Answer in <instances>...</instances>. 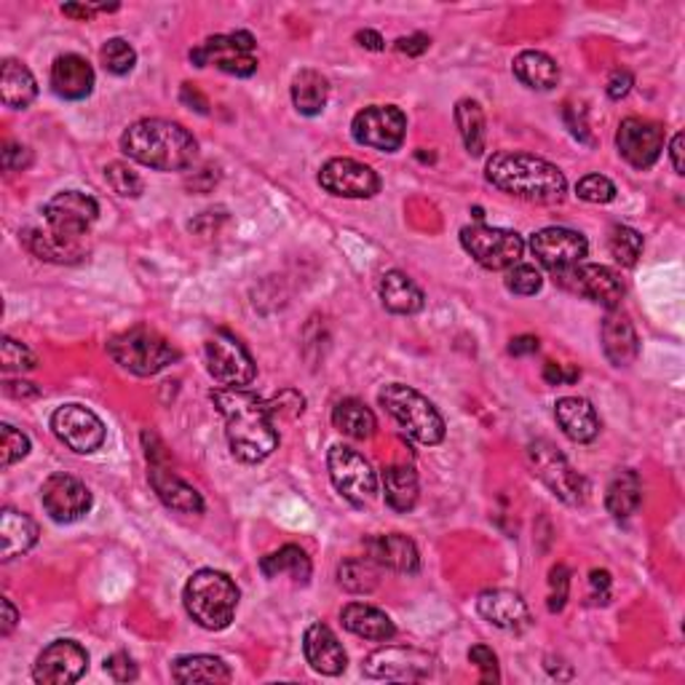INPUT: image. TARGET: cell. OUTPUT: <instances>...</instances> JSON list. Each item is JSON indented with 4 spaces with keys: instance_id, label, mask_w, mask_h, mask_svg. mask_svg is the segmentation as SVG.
<instances>
[{
    "instance_id": "obj_61",
    "label": "cell",
    "mask_w": 685,
    "mask_h": 685,
    "mask_svg": "<svg viewBox=\"0 0 685 685\" xmlns=\"http://www.w3.org/2000/svg\"><path fill=\"white\" fill-rule=\"evenodd\" d=\"M180 100L186 102V105H196V110H199V113H207L209 110V102H207V97L201 95L199 89H196V86H190V83H182V91H180Z\"/></svg>"
},
{
    "instance_id": "obj_38",
    "label": "cell",
    "mask_w": 685,
    "mask_h": 685,
    "mask_svg": "<svg viewBox=\"0 0 685 685\" xmlns=\"http://www.w3.org/2000/svg\"><path fill=\"white\" fill-rule=\"evenodd\" d=\"M643 498V485L632 469H622L614 474L608 490H605V509L610 512V517L627 519L629 514L637 512Z\"/></svg>"
},
{
    "instance_id": "obj_12",
    "label": "cell",
    "mask_w": 685,
    "mask_h": 685,
    "mask_svg": "<svg viewBox=\"0 0 685 685\" xmlns=\"http://www.w3.org/2000/svg\"><path fill=\"white\" fill-rule=\"evenodd\" d=\"M528 460L538 479L549 487L559 500L568 506H578L584 500V479L582 474L573 471L568 458L557 450L549 439H536L528 445Z\"/></svg>"
},
{
    "instance_id": "obj_11",
    "label": "cell",
    "mask_w": 685,
    "mask_h": 685,
    "mask_svg": "<svg viewBox=\"0 0 685 685\" xmlns=\"http://www.w3.org/2000/svg\"><path fill=\"white\" fill-rule=\"evenodd\" d=\"M351 135L378 153H397L407 137V118L397 105H370L354 116Z\"/></svg>"
},
{
    "instance_id": "obj_58",
    "label": "cell",
    "mask_w": 685,
    "mask_h": 685,
    "mask_svg": "<svg viewBox=\"0 0 685 685\" xmlns=\"http://www.w3.org/2000/svg\"><path fill=\"white\" fill-rule=\"evenodd\" d=\"M0 608H3V618H0V637H9L11 632H14V627H17L19 614H17L14 603H11L9 597H6L3 603H0Z\"/></svg>"
},
{
    "instance_id": "obj_30",
    "label": "cell",
    "mask_w": 685,
    "mask_h": 685,
    "mask_svg": "<svg viewBox=\"0 0 685 685\" xmlns=\"http://www.w3.org/2000/svg\"><path fill=\"white\" fill-rule=\"evenodd\" d=\"M340 622L351 635L365 637V641L386 643L397 635V627L380 608H373L367 603H348L340 610Z\"/></svg>"
},
{
    "instance_id": "obj_31",
    "label": "cell",
    "mask_w": 685,
    "mask_h": 685,
    "mask_svg": "<svg viewBox=\"0 0 685 685\" xmlns=\"http://www.w3.org/2000/svg\"><path fill=\"white\" fill-rule=\"evenodd\" d=\"M380 300H384L386 311L399 316H413L424 308V292L415 285L407 274L401 271H386L378 281Z\"/></svg>"
},
{
    "instance_id": "obj_6",
    "label": "cell",
    "mask_w": 685,
    "mask_h": 685,
    "mask_svg": "<svg viewBox=\"0 0 685 685\" xmlns=\"http://www.w3.org/2000/svg\"><path fill=\"white\" fill-rule=\"evenodd\" d=\"M108 354L118 367L140 378L158 375L180 359V351L163 335L148 327H131L127 332H118L108 343Z\"/></svg>"
},
{
    "instance_id": "obj_48",
    "label": "cell",
    "mask_w": 685,
    "mask_h": 685,
    "mask_svg": "<svg viewBox=\"0 0 685 685\" xmlns=\"http://www.w3.org/2000/svg\"><path fill=\"white\" fill-rule=\"evenodd\" d=\"M0 361H3L6 373H30L36 370L38 365L36 354H32L24 343H19L14 338L0 340Z\"/></svg>"
},
{
    "instance_id": "obj_35",
    "label": "cell",
    "mask_w": 685,
    "mask_h": 685,
    "mask_svg": "<svg viewBox=\"0 0 685 685\" xmlns=\"http://www.w3.org/2000/svg\"><path fill=\"white\" fill-rule=\"evenodd\" d=\"M380 483H384L386 493V504L391 506L394 512H413L415 504H418L420 496V485H418V474H415L410 466H384L380 469Z\"/></svg>"
},
{
    "instance_id": "obj_47",
    "label": "cell",
    "mask_w": 685,
    "mask_h": 685,
    "mask_svg": "<svg viewBox=\"0 0 685 685\" xmlns=\"http://www.w3.org/2000/svg\"><path fill=\"white\" fill-rule=\"evenodd\" d=\"M506 289L514 295H523V298H530L542 289L544 279L538 274L536 266H528V262H517V266L506 268Z\"/></svg>"
},
{
    "instance_id": "obj_60",
    "label": "cell",
    "mask_w": 685,
    "mask_h": 685,
    "mask_svg": "<svg viewBox=\"0 0 685 685\" xmlns=\"http://www.w3.org/2000/svg\"><path fill=\"white\" fill-rule=\"evenodd\" d=\"M536 351H538V338H533V335H519V338H514L509 343L512 357H528V354Z\"/></svg>"
},
{
    "instance_id": "obj_9",
    "label": "cell",
    "mask_w": 685,
    "mask_h": 685,
    "mask_svg": "<svg viewBox=\"0 0 685 685\" xmlns=\"http://www.w3.org/2000/svg\"><path fill=\"white\" fill-rule=\"evenodd\" d=\"M460 244L487 271H506V268L517 266L525 252V241L517 230L490 228L483 222L460 230Z\"/></svg>"
},
{
    "instance_id": "obj_43",
    "label": "cell",
    "mask_w": 685,
    "mask_h": 685,
    "mask_svg": "<svg viewBox=\"0 0 685 685\" xmlns=\"http://www.w3.org/2000/svg\"><path fill=\"white\" fill-rule=\"evenodd\" d=\"M608 249L618 266L632 268L637 262V257L643 255V236L629 226H614L608 236Z\"/></svg>"
},
{
    "instance_id": "obj_50",
    "label": "cell",
    "mask_w": 685,
    "mask_h": 685,
    "mask_svg": "<svg viewBox=\"0 0 685 685\" xmlns=\"http://www.w3.org/2000/svg\"><path fill=\"white\" fill-rule=\"evenodd\" d=\"M570 595V573L565 565H555L549 573V610L552 614H559L568 603Z\"/></svg>"
},
{
    "instance_id": "obj_62",
    "label": "cell",
    "mask_w": 685,
    "mask_h": 685,
    "mask_svg": "<svg viewBox=\"0 0 685 685\" xmlns=\"http://www.w3.org/2000/svg\"><path fill=\"white\" fill-rule=\"evenodd\" d=\"M357 43L361 46V49H370V51H384L386 49V41L380 38V32H375V30H359Z\"/></svg>"
},
{
    "instance_id": "obj_20",
    "label": "cell",
    "mask_w": 685,
    "mask_h": 685,
    "mask_svg": "<svg viewBox=\"0 0 685 685\" xmlns=\"http://www.w3.org/2000/svg\"><path fill=\"white\" fill-rule=\"evenodd\" d=\"M89 669V654L76 641H54L38 656L32 677L41 685H70L81 681Z\"/></svg>"
},
{
    "instance_id": "obj_2",
    "label": "cell",
    "mask_w": 685,
    "mask_h": 685,
    "mask_svg": "<svg viewBox=\"0 0 685 685\" xmlns=\"http://www.w3.org/2000/svg\"><path fill=\"white\" fill-rule=\"evenodd\" d=\"M485 177L493 188L533 203H559L568 190V180L555 163L519 150L493 153L485 163Z\"/></svg>"
},
{
    "instance_id": "obj_27",
    "label": "cell",
    "mask_w": 685,
    "mask_h": 685,
    "mask_svg": "<svg viewBox=\"0 0 685 685\" xmlns=\"http://www.w3.org/2000/svg\"><path fill=\"white\" fill-rule=\"evenodd\" d=\"M603 351L614 367H629L641 354L635 325L618 308H610L603 319Z\"/></svg>"
},
{
    "instance_id": "obj_49",
    "label": "cell",
    "mask_w": 685,
    "mask_h": 685,
    "mask_svg": "<svg viewBox=\"0 0 685 685\" xmlns=\"http://www.w3.org/2000/svg\"><path fill=\"white\" fill-rule=\"evenodd\" d=\"M576 193L586 203H610L616 199V186L603 175H586L578 180Z\"/></svg>"
},
{
    "instance_id": "obj_22",
    "label": "cell",
    "mask_w": 685,
    "mask_h": 685,
    "mask_svg": "<svg viewBox=\"0 0 685 685\" xmlns=\"http://www.w3.org/2000/svg\"><path fill=\"white\" fill-rule=\"evenodd\" d=\"M530 249L544 268H549L552 274H559L565 268L584 262L586 252H589V244H586L578 230L542 228L538 234L530 236Z\"/></svg>"
},
{
    "instance_id": "obj_45",
    "label": "cell",
    "mask_w": 685,
    "mask_h": 685,
    "mask_svg": "<svg viewBox=\"0 0 685 685\" xmlns=\"http://www.w3.org/2000/svg\"><path fill=\"white\" fill-rule=\"evenodd\" d=\"M28 453H30L28 434H22L19 428L9 424L0 426V464H3V469H11V466L19 464V460L28 458Z\"/></svg>"
},
{
    "instance_id": "obj_54",
    "label": "cell",
    "mask_w": 685,
    "mask_h": 685,
    "mask_svg": "<svg viewBox=\"0 0 685 685\" xmlns=\"http://www.w3.org/2000/svg\"><path fill=\"white\" fill-rule=\"evenodd\" d=\"M576 367H565V365H555V361H546L544 367V380L549 386H563V384H573V380H578Z\"/></svg>"
},
{
    "instance_id": "obj_55",
    "label": "cell",
    "mask_w": 685,
    "mask_h": 685,
    "mask_svg": "<svg viewBox=\"0 0 685 685\" xmlns=\"http://www.w3.org/2000/svg\"><path fill=\"white\" fill-rule=\"evenodd\" d=\"M428 46H431V38L424 36V32H415V36L399 38L397 51H401V54H407V57H420V54H426Z\"/></svg>"
},
{
    "instance_id": "obj_18",
    "label": "cell",
    "mask_w": 685,
    "mask_h": 685,
    "mask_svg": "<svg viewBox=\"0 0 685 685\" xmlns=\"http://www.w3.org/2000/svg\"><path fill=\"white\" fill-rule=\"evenodd\" d=\"M319 186L340 199H373L380 193V177L354 158H329L319 169Z\"/></svg>"
},
{
    "instance_id": "obj_51",
    "label": "cell",
    "mask_w": 685,
    "mask_h": 685,
    "mask_svg": "<svg viewBox=\"0 0 685 685\" xmlns=\"http://www.w3.org/2000/svg\"><path fill=\"white\" fill-rule=\"evenodd\" d=\"M469 662L479 669V677H483V683L490 685V683L500 681L498 656L493 654V648H487V645H474V648L469 651Z\"/></svg>"
},
{
    "instance_id": "obj_59",
    "label": "cell",
    "mask_w": 685,
    "mask_h": 685,
    "mask_svg": "<svg viewBox=\"0 0 685 685\" xmlns=\"http://www.w3.org/2000/svg\"><path fill=\"white\" fill-rule=\"evenodd\" d=\"M62 14L72 17V19H81V22H91L95 14H100V6H86V3H64L62 6Z\"/></svg>"
},
{
    "instance_id": "obj_25",
    "label": "cell",
    "mask_w": 685,
    "mask_h": 685,
    "mask_svg": "<svg viewBox=\"0 0 685 685\" xmlns=\"http://www.w3.org/2000/svg\"><path fill=\"white\" fill-rule=\"evenodd\" d=\"M302 654H306V662L316 672H321V675L335 677L348 667L346 651H343L338 635L327 624H311L306 629V635H302Z\"/></svg>"
},
{
    "instance_id": "obj_21",
    "label": "cell",
    "mask_w": 685,
    "mask_h": 685,
    "mask_svg": "<svg viewBox=\"0 0 685 685\" xmlns=\"http://www.w3.org/2000/svg\"><path fill=\"white\" fill-rule=\"evenodd\" d=\"M43 509L54 523L70 525L86 517L91 509V493L72 474H51L41 487Z\"/></svg>"
},
{
    "instance_id": "obj_7",
    "label": "cell",
    "mask_w": 685,
    "mask_h": 685,
    "mask_svg": "<svg viewBox=\"0 0 685 685\" xmlns=\"http://www.w3.org/2000/svg\"><path fill=\"white\" fill-rule=\"evenodd\" d=\"M203 361H207V373L222 388H247L252 386L257 375L252 354L226 329H217L212 338L203 343Z\"/></svg>"
},
{
    "instance_id": "obj_14",
    "label": "cell",
    "mask_w": 685,
    "mask_h": 685,
    "mask_svg": "<svg viewBox=\"0 0 685 685\" xmlns=\"http://www.w3.org/2000/svg\"><path fill=\"white\" fill-rule=\"evenodd\" d=\"M51 431L68 450L78 456H91L105 445L108 428L100 420V415L91 413L83 405H62L51 415Z\"/></svg>"
},
{
    "instance_id": "obj_33",
    "label": "cell",
    "mask_w": 685,
    "mask_h": 685,
    "mask_svg": "<svg viewBox=\"0 0 685 685\" xmlns=\"http://www.w3.org/2000/svg\"><path fill=\"white\" fill-rule=\"evenodd\" d=\"M36 95H38V83L28 64L17 62V59H6L3 70H0V100H3L6 108L11 110L30 108Z\"/></svg>"
},
{
    "instance_id": "obj_10",
    "label": "cell",
    "mask_w": 685,
    "mask_h": 685,
    "mask_svg": "<svg viewBox=\"0 0 685 685\" xmlns=\"http://www.w3.org/2000/svg\"><path fill=\"white\" fill-rule=\"evenodd\" d=\"M327 469L335 490L354 506L367 504L378 493V474L370 460L348 445H332L327 453Z\"/></svg>"
},
{
    "instance_id": "obj_5",
    "label": "cell",
    "mask_w": 685,
    "mask_h": 685,
    "mask_svg": "<svg viewBox=\"0 0 685 685\" xmlns=\"http://www.w3.org/2000/svg\"><path fill=\"white\" fill-rule=\"evenodd\" d=\"M378 401L397 420L401 431L420 445H439L445 439V418L431 399L407 384H388L380 388Z\"/></svg>"
},
{
    "instance_id": "obj_57",
    "label": "cell",
    "mask_w": 685,
    "mask_h": 685,
    "mask_svg": "<svg viewBox=\"0 0 685 685\" xmlns=\"http://www.w3.org/2000/svg\"><path fill=\"white\" fill-rule=\"evenodd\" d=\"M3 391L9 394V397H14V399H36V397H41V391H38V388L32 386V384H24V380H6Z\"/></svg>"
},
{
    "instance_id": "obj_15",
    "label": "cell",
    "mask_w": 685,
    "mask_h": 685,
    "mask_svg": "<svg viewBox=\"0 0 685 685\" xmlns=\"http://www.w3.org/2000/svg\"><path fill=\"white\" fill-rule=\"evenodd\" d=\"M557 281L568 292L582 295L586 300H595L605 308H618L624 298V281L614 268L597 266V262H578V266L565 268V271L555 274Z\"/></svg>"
},
{
    "instance_id": "obj_42",
    "label": "cell",
    "mask_w": 685,
    "mask_h": 685,
    "mask_svg": "<svg viewBox=\"0 0 685 685\" xmlns=\"http://www.w3.org/2000/svg\"><path fill=\"white\" fill-rule=\"evenodd\" d=\"M378 582V563L370 557H348L338 565V584L351 595H370Z\"/></svg>"
},
{
    "instance_id": "obj_36",
    "label": "cell",
    "mask_w": 685,
    "mask_h": 685,
    "mask_svg": "<svg viewBox=\"0 0 685 685\" xmlns=\"http://www.w3.org/2000/svg\"><path fill=\"white\" fill-rule=\"evenodd\" d=\"M171 677L180 685L193 683H230V667L222 658L196 654V656H180L171 664Z\"/></svg>"
},
{
    "instance_id": "obj_63",
    "label": "cell",
    "mask_w": 685,
    "mask_h": 685,
    "mask_svg": "<svg viewBox=\"0 0 685 685\" xmlns=\"http://www.w3.org/2000/svg\"><path fill=\"white\" fill-rule=\"evenodd\" d=\"M669 156H672V167H675L677 175H685L683 167V135H675V140L669 145Z\"/></svg>"
},
{
    "instance_id": "obj_17",
    "label": "cell",
    "mask_w": 685,
    "mask_h": 685,
    "mask_svg": "<svg viewBox=\"0 0 685 685\" xmlns=\"http://www.w3.org/2000/svg\"><path fill=\"white\" fill-rule=\"evenodd\" d=\"M46 226L54 234L72 236V239H83L95 220L100 217V203L81 190H62L54 199L46 201L43 207Z\"/></svg>"
},
{
    "instance_id": "obj_24",
    "label": "cell",
    "mask_w": 685,
    "mask_h": 685,
    "mask_svg": "<svg viewBox=\"0 0 685 685\" xmlns=\"http://www.w3.org/2000/svg\"><path fill=\"white\" fill-rule=\"evenodd\" d=\"M367 557L378 563L380 568L405 573V576H415L420 570V555L418 546L405 533H388V536H373L365 542Z\"/></svg>"
},
{
    "instance_id": "obj_32",
    "label": "cell",
    "mask_w": 685,
    "mask_h": 685,
    "mask_svg": "<svg viewBox=\"0 0 685 685\" xmlns=\"http://www.w3.org/2000/svg\"><path fill=\"white\" fill-rule=\"evenodd\" d=\"M86 239V236H83ZM83 239H72V236L54 234V230H28L24 244L36 257L49 262H78L86 257Z\"/></svg>"
},
{
    "instance_id": "obj_26",
    "label": "cell",
    "mask_w": 685,
    "mask_h": 685,
    "mask_svg": "<svg viewBox=\"0 0 685 685\" xmlns=\"http://www.w3.org/2000/svg\"><path fill=\"white\" fill-rule=\"evenodd\" d=\"M95 68L78 54H62L51 64V89L62 100H86L95 91Z\"/></svg>"
},
{
    "instance_id": "obj_13",
    "label": "cell",
    "mask_w": 685,
    "mask_h": 685,
    "mask_svg": "<svg viewBox=\"0 0 685 685\" xmlns=\"http://www.w3.org/2000/svg\"><path fill=\"white\" fill-rule=\"evenodd\" d=\"M361 672L370 681H426L434 672V656L413 645H386L365 658Z\"/></svg>"
},
{
    "instance_id": "obj_64",
    "label": "cell",
    "mask_w": 685,
    "mask_h": 685,
    "mask_svg": "<svg viewBox=\"0 0 685 685\" xmlns=\"http://www.w3.org/2000/svg\"><path fill=\"white\" fill-rule=\"evenodd\" d=\"M589 582H592V589L603 592V597H608V589H610V573L608 570H592Z\"/></svg>"
},
{
    "instance_id": "obj_53",
    "label": "cell",
    "mask_w": 685,
    "mask_h": 685,
    "mask_svg": "<svg viewBox=\"0 0 685 685\" xmlns=\"http://www.w3.org/2000/svg\"><path fill=\"white\" fill-rule=\"evenodd\" d=\"M32 163V153L30 148H24V145H14L9 142L3 148V169L6 171H24Z\"/></svg>"
},
{
    "instance_id": "obj_37",
    "label": "cell",
    "mask_w": 685,
    "mask_h": 685,
    "mask_svg": "<svg viewBox=\"0 0 685 685\" xmlns=\"http://www.w3.org/2000/svg\"><path fill=\"white\" fill-rule=\"evenodd\" d=\"M260 570L266 578L289 576L295 578V584H308V578H311L314 573V565L311 557L306 555V549H300L298 544H287L281 546V549L271 552V555L262 557Z\"/></svg>"
},
{
    "instance_id": "obj_52",
    "label": "cell",
    "mask_w": 685,
    "mask_h": 685,
    "mask_svg": "<svg viewBox=\"0 0 685 685\" xmlns=\"http://www.w3.org/2000/svg\"><path fill=\"white\" fill-rule=\"evenodd\" d=\"M105 672H108L116 683H131V681H137V675H140V672H137L135 658H131L129 654H123V651H118V654L105 658Z\"/></svg>"
},
{
    "instance_id": "obj_40",
    "label": "cell",
    "mask_w": 685,
    "mask_h": 685,
    "mask_svg": "<svg viewBox=\"0 0 685 685\" xmlns=\"http://www.w3.org/2000/svg\"><path fill=\"white\" fill-rule=\"evenodd\" d=\"M332 424L340 434H346V437H351V439H370L373 434L378 431L375 413L359 399L338 401L332 410Z\"/></svg>"
},
{
    "instance_id": "obj_46",
    "label": "cell",
    "mask_w": 685,
    "mask_h": 685,
    "mask_svg": "<svg viewBox=\"0 0 685 685\" xmlns=\"http://www.w3.org/2000/svg\"><path fill=\"white\" fill-rule=\"evenodd\" d=\"M105 180H108V186L113 188V193L121 196V199H137L145 188L140 177H137V171L121 161H113L105 167Z\"/></svg>"
},
{
    "instance_id": "obj_19",
    "label": "cell",
    "mask_w": 685,
    "mask_h": 685,
    "mask_svg": "<svg viewBox=\"0 0 685 685\" xmlns=\"http://www.w3.org/2000/svg\"><path fill=\"white\" fill-rule=\"evenodd\" d=\"M616 148L635 169H651L664 150V129L648 118L629 116L618 123Z\"/></svg>"
},
{
    "instance_id": "obj_23",
    "label": "cell",
    "mask_w": 685,
    "mask_h": 685,
    "mask_svg": "<svg viewBox=\"0 0 685 685\" xmlns=\"http://www.w3.org/2000/svg\"><path fill=\"white\" fill-rule=\"evenodd\" d=\"M477 610L485 622L506 632H525L530 627L528 603L512 589H487L477 599Z\"/></svg>"
},
{
    "instance_id": "obj_8",
    "label": "cell",
    "mask_w": 685,
    "mask_h": 685,
    "mask_svg": "<svg viewBox=\"0 0 685 685\" xmlns=\"http://www.w3.org/2000/svg\"><path fill=\"white\" fill-rule=\"evenodd\" d=\"M255 46V36L247 30L228 32V36H212L196 46V49H190V62H193L196 68L215 64L217 70L228 72V76L249 78L257 70Z\"/></svg>"
},
{
    "instance_id": "obj_34",
    "label": "cell",
    "mask_w": 685,
    "mask_h": 685,
    "mask_svg": "<svg viewBox=\"0 0 685 685\" xmlns=\"http://www.w3.org/2000/svg\"><path fill=\"white\" fill-rule=\"evenodd\" d=\"M512 70L517 81L533 91H552L559 83V68L555 59L536 49L519 51L514 57Z\"/></svg>"
},
{
    "instance_id": "obj_4",
    "label": "cell",
    "mask_w": 685,
    "mask_h": 685,
    "mask_svg": "<svg viewBox=\"0 0 685 685\" xmlns=\"http://www.w3.org/2000/svg\"><path fill=\"white\" fill-rule=\"evenodd\" d=\"M188 616L209 632L230 627L236 608H239V586L228 573L215 568H201L188 578L182 592Z\"/></svg>"
},
{
    "instance_id": "obj_39",
    "label": "cell",
    "mask_w": 685,
    "mask_h": 685,
    "mask_svg": "<svg viewBox=\"0 0 685 685\" xmlns=\"http://www.w3.org/2000/svg\"><path fill=\"white\" fill-rule=\"evenodd\" d=\"M329 83L321 72L300 70L292 81V105L300 116H319L327 108Z\"/></svg>"
},
{
    "instance_id": "obj_1",
    "label": "cell",
    "mask_w": 685,
    "mask_h": 685,
    "mask_svg": "<svg viewBox=\"0 0 685 685\" xmlns=\"http://www.w3.org/2000/svg\"><path fill=\"white\" fill-rule=\"evenodd\" d=\"M212 401L226 420L230 453L244 464H260L279 447V431L268 401L247 388H217Z\"/></svg>"
},
{
    "instance_id": "obj_56",
    "label": "cell",
    "mask_w": 685,
    "mask_h": 685,
    "mask_svg": "<svg viewBox=\"0 0 685 685\" xmlns=\"http://www.w3.org/2000/svg\"><path fill=\"white\" fill-rule=\"evenodd\" d=\"M632 83H635L632 72L616 70L614 76L608 78V97H610V100H624V97H627L632 91Z\"/></svg>"
},
{
    "instance_id": "obj_29",
    "label": "cell",
    "mask_w": 685,
    "mask_h": 685,
    "mask_svg": "<svg viewBox=\"0 0 685 685\" xmlns=\"http://www.w3.org/2000/svg\"><path fill=\"white\" fill-rule=\"evenodd\" d=\"M38 523L28 517L24 512L3 509L0 514V559L11 563V559L30 552L38 544Z\"/></svg>"
},
{
    "instance_id": "obj_16",
    "label": "cell",
    "mask_w": 685,
    "mask_h": 685,
    "mask_svg": "<svg viewBox=\"0 0 685 685\" xmlns=\"http://www.w3.org/2000/svg\"><path fill=\"white\" fill-rule=\"evenodd\" d=\"M150 443H153V450H145L148 453V477L150 485H153L156 496L163 500V504L169 506V509L182 512V514H201L203 512V498L201 493L196 490L193 485H188L186 479L177 477L175 471L169 469V458L167 453H163V447L158 439L150 434Z\"/></svg>"
},
{
    "instance_id": "obj_28",
    "label": "cell",
    "mask_w": 685,
    "mask_h": 685,
    "mask_svg": "<svg viewBox=\"0 0 685 685\" xmlns=\"http://www.w3.org/2000/svg\"><path fill=\"white\" fill-rule=\"evenodd\" d=\"M555 418L565 437L578 445L592 443L599 434V418L589 399L563 397L555 405Z\"/></svg>"
},
{
    "instance_id": "obj_3",
    "label": "cell",
    "mask_w": 685,
    "mask_h": 685,
    "mask_svg": "<svg viewBox=\"0 0 685 685\" xmlns=\"http://www.w3.org/2000/svg\"><path fill=\"white\" fill-rule=\"evenodd\" d=\"M121 150L148 169L182 171L199 156V142L182 123L167 118H140L121 135Z\"/></svg>"
},
{
    "instance_id": "obj_44",
    "label": "cell",
    "mask_w": 685,
    "mask_h": 685,
    "mask_svg": "<svg viewBox=\"0 0 685 685\" xmlns=\"http://www.w3.org/2000/svg\"><path fill=\"white\" fill-rule=\"evenodd\" d=\"M100 57L105 70L113 72V76H127L137 64V51L131 49V43L123 41V38H110V41L102 46Z\"/></svg>"
},
{
    "instance_id": "obj_41",
    "label": "cell",
    "mask_w": 685,
    "mask_h": 685,
    "mask_svg": "<svg viewBox=\"0 0 685 685\" xmlns=\"http://www.w3.org/2000/svg\"><path fill=\"white\" fill-rule=\"evenodd\" d=\"M456 123L460 131V140H464L469 156H483L485 153V110L479 108V102L458 100L456 105Z\"/></svg>"
}]
</instances>
